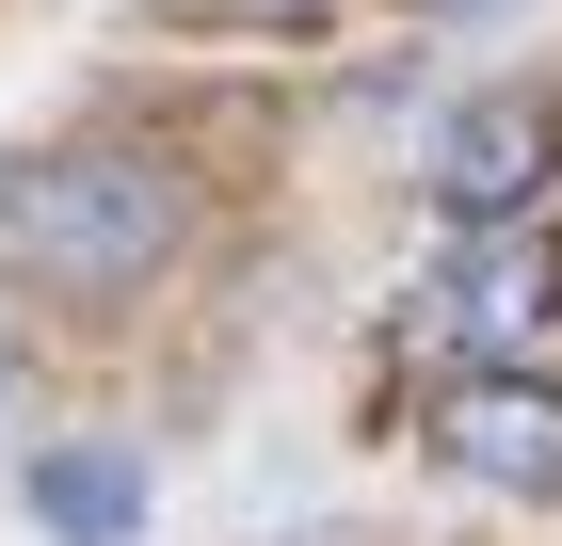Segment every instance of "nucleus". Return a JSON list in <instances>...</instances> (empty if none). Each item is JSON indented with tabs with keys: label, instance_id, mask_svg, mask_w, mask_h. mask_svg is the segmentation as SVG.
Here are the masks:
<instances>
[{
	"label": "nucleus",
	"instance_id": "nucleus-1",
	"mask_svg": "<svg viewBox=\"0 0 562 546\" xmlns=\"http://www.w3.org/2000/svg\"><path fill=\"white\" fill-rule=\"evenodd\" d=\"M177 225H193V193L145 145H48V161L0 177V257L33 290H145L177 257Z\"/></svg>",
	"mask_w": 562,
	"mask_h": 546
},
{
	"label": "nucleus",
	"instance_id": "nucleus-2",
	"mask_svg": "<svg viewBox=\"0 0 562 546\" xmlns=\"http://www.w3.org/2000/svg\"><path fill=\"white\" fill-rule=\"evenodd\" d=\"M562 322V225H530V210H498V225H467L450 242V274L418 290V337H450V354H530V337Z\"/></svg>",
	"mask_w": 562,
	"mask_h": 546
},
{
	"label": "nucleus",
	"instance_id": "nucleus-3",
	"mask_svg": "<svg viewBox=\"0 0 562 546\" xmlns=\"http://www.w3.org/2000/svg\"><path fill=\"white\" fill-rule=\"evenodd\" d=\"M434 466L450 482H498V499H562V386L515 370V354H482V370L434 386Z\"/></svg>",
	"mask_w": 562,
	"mask_h": 546
},
{
	"label": "nucleus",
	"instance_id": "nucleus-4",
	"mask_svg": "<svg viewBox=\"0 0 562 546\" xmlns=\"http://www.w3.org/2000/svg\"><path fill=\"white\" fill-rule=\"evenodd\" d=\"M547 161H562V97L547 81H498V97H467V113L434 129V210H467V225H498V210H530L547 193Z\"/></svg>",
	"mask_w": 562,
	"mask_h": 546
},
{
	"label": "nucleus",
	"instance_id": "nucleus-5",
	"mask_svg": "<svg viewBox=\"0 0 562 546\" xmlns=\"http://www.w3.org/2000/svg\"><path fill=\"white\" fill-rule=\"evenodd\" d=\"M33 514H48L65 546H130V531H145V466L65 434V450H33Z\"/></svg>",
	"mask_w": 562,
	"mask_h": 546
},
{
	"label": "nucleus",
	"instance_id": "nucleus-6",
	"mask_svg": "<svg viewBox=\"0 0 562 546\" xmlns=\"http://www.w3.org/2000/svg\"><path fill=\"white\" fill-rule=\"evenodd\" d=\"M434 16H498V0H434Z\"/></svg>",
	"mask_w": 562,
	"mask_h": 546
}]
</instances>
